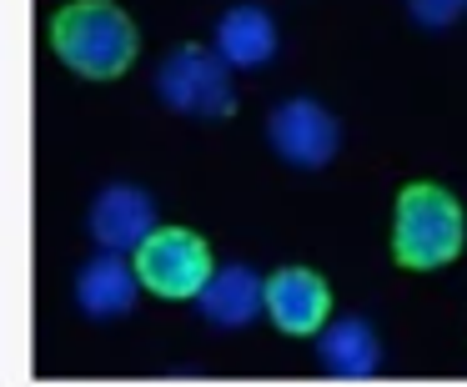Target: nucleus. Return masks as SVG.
<instances>
[{
	"label": "nucleus",
	"mask_w": 467,
	"mask_h": 387,
	"mask_svg": "<svg viewBox=\"0 0 467 387\" xmlns=\"http://www.w3.org/2000/svg\"><path fill=\"white\" fill-rule=\"evenodd\" d=\"M51 51L61 56V66H71L86 81H116L121 71H131L141 41H136V26L121 5H111V0H76V5L56 11Z\"/></svg>",
	"instance_id": "1"
},
{
	"label": "nucleus",
	"mask_w": 467,
	"mask_h": 387,
	"mask_svg": "<svg viewBox=\"0 0 467 387\" xmlns=\"http://www.w3.org/2000/svg\"><path fill=\"white\" fill-rule=\"evenodd\" d=\"M467 246V222L452 192L432 182H412L397 196L392 216V256L412 272H437V267L457 262V252Z\"/></svg>",
	"instance_id": "2"
},
{
	"label": "nucleus",
	"mask_w": 467,
	"mask_h": 387,
	"mask_svg": "<svg viewBox=\"0 0 467 387\" xmlns=\"http://www.w3.org/2000/svg\"><path fill=\"white\" fill-rule=\"evenodd\" d=\"M156 96H161V106H171L176 116H192V121H222L236 111L232 66L206 46H176L156 66Z\"/></svg>",
	"instance_id": "3"
},
{
	"label": "nucleus",
	"mask_w": 467,
	"mask_h": 387,
	"mask_svg": "<svg viewBox=\"0 0 467 387\" xmlns=\"http://www.w3.org/2000/svg\"><path fill=\"white\" fill-rule=\"evenodd\" d=\"M136 272H141V287L166 302H196L202 287L212 282L216 262H212V246L202 242L196 232L186 226H156L141 246L131 252Z\"/></svg>",
	"instance_id": "4"
},
{
	"label": "nucleus",
	"mask_w": 467,
	"mask_h": 387,
	"mask_svg": "<svg viewBox=\"0 0 467 387\" xmlns=\"http://www.w3.org/2000/svg\"><path fill=\"white\" fill-rule=\"evenodd\" d=\"M266 141L296 172H322L337 156V146H342V126H337V116L322 101L296 96V101H282L266 116Z\"/></svg>",
	"instance_id": "5"
},
{
	"label": "nucleus",
	"mask_w": 467,
	"mask_h": 387,
	"mask_svg": "<svg viewBox=\"0 0 467 387\" xmlns=\"http://www.w3.org/2000/svg\"><path fill=\"white\" fill-rule=\"evenodd\" d=\"M266 317L286 337H317L332 322V292L312 267H282L266 277Z\"/></svg>",
	"instance_id": "6"
},
{
	"label": "nucleus",
	"mask_w": 467,
	"mask_h": 387,
	"mask_svg": "<svg viewBox=\"0 0 467 387\" xmlns=\"http://www.w3.org/2000/svg\"><path fill=\"white\" fill-rule=\"evenodd\" d=\"M91 242L101 246V252H136V246L146 242V236L156 232V202L141 192V186H106L101 196L91 202Z\"/></svg>",
	"instance_id": "7"
},
{
	"label": "nucleus",
	"mask_w": 467,
	"mask_h": 387,
	"mask_svg": "<svg viewBox=\"0 0 467 387\" xmlns=\"http://www.w3.org/2000/svg\"><path fill=\"white\" fill-rule=\"evenodd\" d=\"M141 297V272L136 262H126L121 252H101L81 267L76 277V307L96 322H111V317H126Z\"/></svg>",
	"instance_id": "8"
},
{
	"label": "nucleus",
	"mask_w": 467,
	"mask_h": 387,
	"mask_svg": "<svg viewBox=\"0 0 467 387\" xmlns=\"http://www.w3.org/2000/svg\"><path fill=\"white\" fill-rule=\"evenodd\" d=\"M282 46L276 36V21L262 11V5H232V11L216 21V36H212V51L222 56L232 71H256L266 66Z\"/></svg>",
	"instance_id": "9"
},
{
	"label": "nucleus",
	"mask_w": 467,
	"mask_h": 387,
	"mask_svg": "<svg viewBox=\"0 0 467 387\" xmlns=\"http://www.w3.org/2000/svg\"><path fill=\"white\" fill-rule=\"evenodd\" d=\"M196 307H202V317L212 327H246L256 312H266V277H256L252 267L232 262V267H216L212 282L202 287V297H196Z\"/></svg>",
	"instance_id": "10"
},
{
	"label": "nucleus",
	"mask_w": 467,
	"mask_h": 387,
	"mask_svg": "<svg viewBox=\"0 0 467 387\" xmlns=\"http://www.w3.org/2000/svg\"><path fill=\"white\" fill-rule=\"evenodd\" d=\"M317 362L332 377H372L382 362V342L362 317H342L317 332Z\"/></svg>",
	"instance_id": "11"
},
{
	"label": "nucleus",
	"mask_w": 467,
	"mask_h": 387,
	"mask_svg": "<svg viewBox=\"0 0 467 387\" xmlns=\"http://www.w3.org/2000/svg\"><path fill=\"white\" fill-rule=\"evenodd\" d=\"M407 11H412L417 26H427V31H442V26H452L457 16L467 11V0H407Z\"/></svg>",
	"instance_id": "12"
}]
</instances>
